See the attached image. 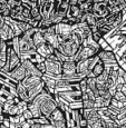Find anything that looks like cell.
Segmentation results:
<instances>
[{
    "label": "cell",
    "mask_w": 126,
    "mask_h": 128,
    "mask_svg": "<svg viewBox=\"0 0 126 128\" xmlns=\"http://www.w3.org/2000/svg\"><path fill=\"white\" fill-rule=\"evenodd\" d=\"M98 59L99 58H98L97 55H94L87 59L76 61V74H78L81 78L88 77L90 74V70L94 67V65L97 62Z\"/></svg>",
    "instance_id": "cell-1"
},
{
    "label": "cell",
    "mask_w": 126,
    "mask_h": 128,
    "mask_svg": "<svg viewBox=\"0 0 126 128\" xmlns=\"http://www.w3.org/2000/svg\"><path fill=\"white\" fill-rule=\"evenodd\" d=\"M19 50H20V59H26L29 55L36 52V47L33 42L31 36L23 34L19 37Z\"/></svg>",
    "instance_id": "cell-2"
},
{
    "label": "cell",
    "mask_w": 126,
    "mask_h": 128,
    "mask_svg": "<svg viewBox=\"0 0 126 128\" xmlns=\"http://www.w3.org/2000/svg\"><path fill=\"white\" fill-rule=\"evenodd\" d=\"M45 66H46V72L45 76H48L54 79H58L61 77V61L57 59H45Z\"/></svg>",
    "instance_id": "cell-3"
},
{
    "label": "cell",
    "mask_w": 126,
    "mask_h": 128,
    "mask_svg": "<svg viewBox=\"0 0 126 128\" xmlns=\"http://www.w3.org/2000/svg\"><path fill=\"white\" fill-rule=\"evenodd\" d=\"M21 64L20 56L11 48V47H7V61L6 65L1 68L0 70L6 71V72H10L15 67H17L18 65Z\"/></svg>",
    "instance_id": "cell-4"
},
{
    "label": "cell",
    "mask_w": 126,
    "mask_h": 128,
    "mask_svg": "<svg viewBox=\"0 0 126 128\" xmlns=\"http://www.w3.org/2000/svg\"><path fill=\"white\" fill-rule=\"evenodd\" d=\"M81 45L78 41L74 40L73 38H70L67 41H64V42H60L57 47V49L59 51L64 54L66 56H69V57H75V55L77 54L78 49Z\"/></svg>",
    "instance_id": "cell-5"
},
{
    "label": "cell",
    "mask_w": 126,
    "mask_h": 128,
    "mask_svg": "<svg viewBox=\"0 0 126 128\" xmlns=\"http://www.w3.org/2000/svg\"><path fill=\"white\" fill-rule=\"evenodd\" d=\"M49 122L53 125L54 128H67L66 125V117H65V110L61 108L56 107L55 110L51 112L49 116Z\"/></svg>",
    "instance_id": "cell-6"
},
{
    "label": "cell",
    "mask_w": 126,
    "mask_h": 128,
    "mask_svg": "<svg viewBox=\"0 0 126 128\" xmlns=\"http://www.w3.org/2000/svg\"><path fill=\"white\" fill-rule=\"evenodd\" d=\"M94 14H95L97 18H103L109 14V4L108 1H97V2H93L92 4V10Z\"/></svg>",
    "instance_id": "cell-7"
},
{
    "label": "cell",
    "mask_w": 126,
    "mask_h": 128,
    "mask_svg": "<svg viewBox=\"0 0 126 128\" xmlns=\"http://www.w3.org/2000/svg\"><path fill=\"white\" fill-rule=\"evenodd\" d=\"M57 107V102L56 100L53 98V95L47 97L46 99L43 100V102L40 104V114L41 116L49 118V116L51 115V112L55 110V108Z\"/></svg>",
    "instance_id": "cell-8"
},
{
    "label": "cell",
    "mask_w": 126,
    "mask_h": 128,
    "mask_svg": "<svg viewBox=\"0 0 126 128\" xmlns=\"http://www.w3.org/2000/svg\"><path fill=\"white\" fill-rule=\"evenodd\" d=\"M98 51H99V49L93 48V47H90V46H83L81 45L79 47V49H78L77 54H76L75 57H74V60L79 61V60H83V59H87L94 55H97Z\"/></svg>",
    "instance_id": "cell-9"
},
{
    "label": "cell",
    "mask_w": 126,
    "mask_h": 128,
    "mask_svg": "<svg viewBox=\"0 0 126 128\" xmlns=\"http://www.w3.org/2000/svg\"><path fill=\"white\" fill-rule=\"evenodd\" d=\"M41 31H43V34H44L46 42L50 44L54 48H57L59 45V41H58V36H57V34H56L55 24H53V26L48 27V28L44 29V30H41Z\"/></svg>",
    "instance_id": "cell-10"
},
{
    "label": "cell",
    "mask_w": 126,
    "mask_h": 128,
    "mask_svg": "<svg viewBox=\"0 0 126 128\" xmlns=\"http://www.w3.org/2000/svg\"><path fill=\"white\" fill-rule=\"evenodd\" d=\"M97 56L105 65H115L117 62V55L113 50H105V49H99L97 52Z\"/></svg>",
    "instance_id": "cell-11"
},
{
    "label": "cell",
    "mask_w": 126,
    "mask_h": 128,
    "mask_svg": "<svg viewBox=\"0 0 126 128\" xmlns=\"http://www.w3.org/2000/svg\"><path fill=\"white\" fill-rule=\"evenodd\" d=\"M83 116L87 120V127L100 118L97 108H83Z\"/></svg>",
    "instance_id": "cell-12"
},
{
    "label": "cell",
    "mask_w": 126,
    "mask_h": 128,
    "mask_svg": "<svg viewBox=\"0 0 126 128\" xmlns=\"http://www.w3.org/2000/svg\"><path fill=\"white\" fill-rule=\"evenodd\" d=\"M21 65L25 67L26 69L27 75H34V76H39V77H43V74L38 70V68L36 67V64H34L31 60H29L28 58L26 59H21Z\"/></svg>",
    "instance_id": "cell-13"
},
{
    "label": "cell",
    "mask_w": 126,
    "mask_h": 128,
    "mask_svg": "<svg viewBox=\"0 0 126 128\" xmlns=\"http://www.w3.org/2000/svg\"><path fill=\"white\" fill-rule=\"evenodd\" d=\"M43 82V77H39V76H34V75H27L26 77L21 80V84L25 86V88L28 89H31L35 86H37L38 84H40Z\"/></svg>",
    "instance_id": "cell-14"
},
{
    "label": "cell",
    "mask_w": 126,
    "mask_h": 128,
    "mask_svg": "<svg viewBox=\"0 0 126 128\" xmlns=\"http://www.w3.org/2000/svg\"><path fill=\"white\" fill-rule=\"evenodd\" d=\"M55 26H56V34H57L58 37L71 35L74 28L76 27V26H71V24H65V22L56 24Z\"/></svg>",
    "instance_id": "cell-15"
},
{
    "label": "cell",
    "mask_w": 126,
    "mask_h": 128,
    "mask_svg": "<svg viewBox=\"0 0 126 128\" xmlns=\"http://www.w3.org/2000/svg\"><path fill=\"white\" fill-rule=\"evenodd\" d=\"M54 50H55V48L48 42H43V44H40V45H38L36 47V51L40 56H43L45 59L48 58L50 55H53Z\"/></svg>",
    "instance_id": "cell-16"
},
{
    "label": "cell",
    "mask_w": 126,
    "mask_h": 128,
    "mask_svg": "<svg viewBox=\"0 0 126 128\" xmlns=\"http://www.w3.org/2000/svg\"><path fill=\"white\" fill-rule=\"evenodd\" d=\"M0 37H1L2 40L7 41L9 39H12L15 37V34H14V29L5 20V24L1 26L0 28Z\"/></svg>",
    "instance_id": "cell-17"
},
{
    "label": "cell",
    "mask_w": 126,
    "mask_h": 128,
    "mask_svg": "<svg viewBox=\"0 0 126 128\" xmlns=\"http://www.w3.org/2000/svg\"><path fill=\"white\" fill-rule=\"evenodd\" d=\"M61 74L64 75H75L76 74V61L67 60L61 62Z\"/></svg>",
    "instance_id": "cell-18"
},
{
    "label": "cell",
    "mask_w": 126,
    "mask_h": 128,
    "mask_svg": "<svg viewBox=\"0 0 126 128\" xmlns=\"http://www.w3.org/2000/svg\"><path fill=\"white\" fill-rule=\"evenodd\" d=\"M9 74H10L11 77L15 78L17 82H21V80H23L24 78L27 76L26 69H25V67L21 65V64H20V65H18L17 67H15Z\"/></svg>",
    "instance_id": "cell-19"
},
{
    "label": "cell",
    "mask_w": 126,
    "mask_h": 128,
    "mask_svg": "<svg viewBox=\"0 0 126 128\" xmlns=\"http://www.w3.org/2000/svg\"><path fill=\"white\" fill-rule=\"evenodd\" d=\"M65 117H66V125L67 128L70 127H76L75 125V110L73 108L68 107V105H66L65 107Z\"/></svg>",
    "instance_id": "cell-20"
},
{
    "label": "cell",
    "mask_w": 126,
    "mask_h": 128,
    "mask_svg": "<svg viewBox=\"0 0 126 128\" xmlns=\"http://www.w3.org/2000/svg\"><path fill=\"white\" fill-rule=\"evenodd\" d=\"M84 12L80 10L79 6L78 4H69L68 9H67V14H66V17H73V18H78L80 22V18L83 16Z\"/></svg>",
    "instance_id": "cell-21"
},
{
    "label": "cell",
    "mask_w": 126,
    "mask_h": 128,
    "mask_svg": "<svg viewBox=\"0 0 126 128\" xmlns=\"http://www.w3.org/2000/svg\"><path fill=\"white\" fill-rule=\"evenodd\" d=\"M16 92H17V97L20 100H24L26 102H29V98H28V90L27 88H25V86L19 82L16 85Z\"/></svg>",
    "instance_id": "cell-22"
},
{
    "label": "cell",
    "mask_w": 126,
    "mask_h": 128,
    "mask_svg": "<svg viewBox=\"0 0 126 128\" xmlns=\"http://www.w3.org/2000/svg\"><path fill=\"white\" fill-rule=\"evenodd\" d=\"M104 69H105V64L100 59H98L97 62L94 65V67L92 68V70H90V74L88 77H97L99 74H102Z\"/></svg>",
    "instance_id": "cell-23"
},
{
    "label": "cell",
    "mask_w": 126,
    "mask_h": 128,
    "mask_svg": "<svg viewBox=\"0 0 126 128\" xmlns=\"http://www.w3.org/2000/svg\"><path fill=\"white\" fill-rule=\"evenodd\" d=\"M0 80L5 84L15 86V87H16V85L19 82H17L15 78H12L9 72H6V71H2V70H0Z\"/></svg>",
    "instance_id": "cell-24"
},
{
    "label": "cell",
    "mask_w": 126,
    "mask_h": 128,
    "mask_svg": "<svg viewBox=\"0 0 126 128\" xmlns=\"http://www.w3.org/2000/svg\"><path fill=\"white\" fill-rule=\"evenodd\" d=\"M44 86H45V82H44V80L41 82L40 84H38L37 86H35L34 88H31V89H28V98H29V102H30L31 99H34L35 97H36L38 94H40L41 92L44 90Z\"/></svg>",
    "instance_id": "cell-25"
},
{
    "label": "cell",
    "mask_w": 126,
    "mask_h": 128,
    "mask_svg": "<svg viewBox=\"0 0 126 128\" xmlns=\"http://www.w3.org/2000/svg\"><path fill=\"white\" fill-rule=\"evenodd\" d=\"M31 38H33V42H34L35 47H37L38 45H40V44H43V42H46L43 31H41L40 29H38V28H37V30L34 32V35H33Z\"/></svg>",
    "instance_id": "cell-26"
},
{
    "label": "cell",
    "mask_w": 126,
    "mask_h": 128,
    "mask_svg": "<svg viewBox=\"0 0 126 128\" xmlns=\"http://www.w3.org/2000/svg\"><path fill=\"white\" fill-rule=\"evenodd\" d=\"M30 17L34 19H36V20H38V21H40L41 18H43V17H41V14H40V9L38 8L36 2H35L30 8Z\"/></svg>",
    "instance_id": "cell-27"
},
{
    "label": "cell",
    "mask_w": 126,
    "mask_h": 128,
    "mask_svg": "<svg viewBox=\"0 0 126 128\" xmlns=\"http://www.w3.org/2000/svg\"><path fill=\"white\" fill-rule=\"evenodd\" d=\"M23 1L21 0H7V6L10 10H19Z\"/></svg>",
    "instance_id": "cell-28"
},
{
    "label": "cell",
    "mask_w": 126,
    "mask_h": 128,
    "mask_svg": "<svg viewBox=\"0 0 126 128\" xmlns=\"http://www.w3.org/2000/svg\"><path fill=\"white\" fill-rule=\"evenodd\" d=\"M92 4H93L92 0H85V1H83V2H79L78 6H79L80 10L83 12H88L92 10Z\"/></svg>",
    "instance_id": "cell-29"
},
{
    "label": "cell",
    "mask_w": 126,
    "mask_h": 128,
    "mask_svg": "<svg viewBox=\"0 0 126 128\" xmlns=\"http://www.w3.org/2000/svg\"><path fill=\"white\" fill-rule=\"evenodd\" d=\"M83 108H95V100L94 99H85L81 100Z\"/></svg>",
    "instance_id": "cell-30"
},
{
    "label": "cell",
    "mask_w": 126,
    "mask_h": 128,
    "mask_svg": "<svg viewBox=\"0 0 126 128\" xmlns=\"http://www.w3.org/2000/svg\"><path fill=\"white\" fill-rule=\"evenodd\" d=\"M78 85H79V89L81 92H86V88H87V82H86V77L85 78H81V79L78 82Z\"/></svg>",
    "instance_id": "cell-31"
},
{
    "label": "cell",
    "mask_w": 126,
    "mask_h": 128,
    "mask_svg": "<svg viewBox=\"0 0 126 128\" xmlns=\"http://www.w3.org/2000/svg\"><path fill=\"white\" fill-rule=\"evenodd\" d=\"M92 38L94 39L95 41H99L102 38H104V36L100 34V31L99 30H97V31H94V32H92Z\"/></svg>",
    "instance_id": "cell-32"
},
{
    "label": "cell",
    "mask_w": 126,
    "mask_h": 128,
    "mask_svg": "<svg viewBox=\"0 0 126 128\" xmlns=\"http://www.w3.org/2000/svg\"><path fill=\"white\" fill-rule=\"evenodd\" d=\"M113 97H114L115 99H117V100H120V102H123V100H126L125 94L123 92H116Z\"/></svg>",
    "instance_id": "cell-33"
},
{
    "label": "cell",
    "mask_w": 126,
    "mask_h": 128,
    "mask_svg": "<svg viewBox=\"0 0 126 128\" xmlns=\"http://www.w3.org/2000/svg\"><path fill=\"white\" fill-rule=\"evenodd\" d=\"M36 67L38 68V70L40 71V72L43 74V75L46 72V66H45V62H44V61H41V62L36 64Z\"/></svg>",
    "instance_id": "cell-34"
},
{
    "label": "cell",
    "mask_w": 126,
    "mask_h": 128,
    "mask_svg": "<svg viewBox=\"0 0 126 128\" xmlns=\"http://www.w3.org/2000/svg\"><path fill=\"white\" fill-rule=\"evenodd\" d=\"M0 14H1L4 18H6V17H10V9H9V7H6V8L1 9V10H0Z\"/></svg>",
    "instance_id": "cell-35"
},
{
    "label": "cell",
    "mask_w": 126,
    "mask_h": 128,
    "mask_svg": "<svg viewBox=\"0 0 126 128\" xmlns=\"http://www.w3.org/2000/svg\"><path fill=\"white\" fill-rule=\"evenodd\" d=\"M23 116L25 117V119H26V120H28V119H31V118H34L33 114H31V112L28 109V108L24 110V112H23Z\"/></svg>",
    "instance_id": "cell-36"
},
{
    "label": "cell",
    "mask_w": 126,
    "mask_h": 128,
    "mask_svg": "<svg viewBox=\"0 0 126 128\" xmlns=\"http://www.w3.org/2000/svg\"><path fill=\"white\" fill-rule=\"evenodd\" d=\"M68 4H77L78 0H68Z\"/></svg>",
    "instance_id": "cell-37"
},
{
    "label": "cell",
    "mask_w": 126,
    "mask_h": 128,
    "mask_svg": "<svg viewBox=\"0 0 126 128\" xmlns=\"http://www.w3.org/2000/svg\"><path fill=\"white\" fill-rule=\"evenodd\" d=\"M4 24H5V18L1 16V14H0V28H1V26H2Z\"/></svg>",
    "instance_id": "cell-38"
},
{
    "label": "cell",
    "mask_w": 126,
    "mask_h": 128,
    "mask_svg": "<svg viewBox=\"0 0 126 128\" xmlns=\"http://www.w3.org/2000/svg\"><path fill=\"white\" fill-rule=\"evenodd\" d=\"M30 1H34V2H36V1H37V0H30Z\"/></svg>",
    "instance_id": "cell-39"
},
{
    "label": "cell",
    "mask_w": 126,
    "mask_h": 128,
    "mask_svg": "<svg viewBox=\"0 0 126 128\" xmlns=\"http://www.w3.org/2000/svg\"><path fill=\"white\" fill-rule=\"evenodd\" d=\"M125 52H126V46H125Z\"/></svg>",
    "instance_id": "cell-40"
}]
</instances>
